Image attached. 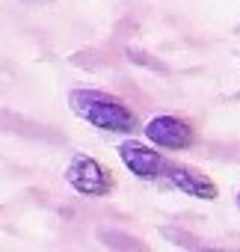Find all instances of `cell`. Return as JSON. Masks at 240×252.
Wrapping results in <instances>:
<instances>
[{
	"label": "cell",
	"mask_w": 240,
	"mask_h": 252,
	"mask_svg": "<svg viewBox=\"0 0 240 252\" xmlns=\"http://www.w3.org/2000/svg\"><path fill=\"white\" fill-rule=\"evenodd\" d=\"M166 181H169L175 190H181V193H187V196H193V199H202V202H213V199L219 196V187H216L205 172H199V169H193V166L169 163Z\"/></svg>",
	"instance_id": "obj_5"
},
{
	"label": "cell",
	"mask_w": 240,
	"mask_h": 252,
	"mask_svg": "<svg viewBox=\"0 0 240 252\" xmlns=\"http://www.w3.org/2000/svg\"><path fill=\"white\" fill-rule=\"evenodd\" d=\"M237 208H240V193H237Z\"/></svg>",
	"instance_id": "obj_6"
},
{
	"label": "cell",
	"mask_w": 240,
	"mask_h": 252,
	"mask_svg": "<svg viewBox=\"0 0 240 252\" xmlns=\"http://www.w3.org/2000/svg\"><path fill=\"white\" fill-rule=\"evenodd\" d=\"M146 140L163 152H184L196 143V134H193V125L178 119V116H154L146 122L143 128Z\"/></svg>",
	"instance_id": "obj_3"
},
{
	"label": "cell",
	"mask_w": 240,
	"mask_h": 252,
	"mask_svg": "<svg viewBox=\"0 0 240 252\" xmlns=\"http://www.w3.org/2000/svg\"><path fill=\"white\" fill-rule=\"evenodd\" d=\"M68 104L77 119L89 122L92 128L110 131V134H131L137 128V116L134 110L110 92L101 89H71Z\"/></svg>",
	"instance_id": "obj_1"
},
{
	"label": "cell",
	"mask_w": 240,
	"mask_h": 252,
	"mask_svg": "<svg viewBox=\"0 0 240 252\" xmlns=\"http://www.w3.org/2000/svg\"><path fill=\"white\" fill-rule=\"evenodd\" d=\"M119 158H122V163H125V169L131 175L149 178V181L166 175V169H169V163L160 158V152L151 149V146H146V143H140V140L119 143Z\"/></svg>",
	"instance_id": "obj_4"
},
{
	"label": "cell",
	"mask_w": 240,
	"mask_h": 252,
	"mask_svg": "<svg viewBox=\"0 0 240 252\" xmlns=\"http://www.w3.org/2000/svg\"><path fill=\"white\" fill-rule=\"evenodd\" d=\"M65 181L74 193L80 196H89V199H101V196H110L116 181L113 175L95 160V158H86V155H74L65 166Z\"/></svg>",
	"instance_id": "obj_2"
}]
</instances>
